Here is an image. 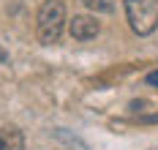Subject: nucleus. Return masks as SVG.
Wrapping results in <instances>:
<instances>
[{"label":"nucleus","mask_w":158,"mask_h":150,"mask_svg":"<svg viewBox=\"0 0 158 150\" xmlns=\"http://www.w3.org/2000/svg\"><path fill=\"white\" fill-rule=\"evenodd\" d=\"M35 27H38V38L41 44H57L63 35V25H65V6L63 0H44L35 17Z\"/></svg>","instance_id":"1"},{"label":"nucleus","mask_w":158,"mask_h":150,"mask_svg":"<svg viewBox=\"0 0 158 150\" xmlns=\"http://www.w3.org/2000/svg\"><path fill=\"white\" fill-rule=\"evenodd\" d=\"M126 17L136 35H150L158 27V0H126Z\"/></svg>","instance_id":"2"},{"label":"nucleus","mask_w":158,"mask_h":150,"mask_svg":"<svg viewBox=\"0 0 158 150\" xmlns=\"http://www.w3.org/2000/svg\"><path fill=\"white\" fill-rule=\"evenodd\" d=\"M68 30H71V35H74L77 41H90V38L98 35L101 25H98L93 17H74L71 25H68Z\"/></svg>","instance_id":"3"},{"label":"nucleus","mask_w":158,"mask_h":150,"mask_svg":"<svg viewBox=\"0 0 158 150\" xmlns=\"http://www.w3.org/2000/svg\"><path fill=\"white\" fill-rule=\"evenodd\" d=\"M0 150H25V136L19 128H0Z\"/></svg>","instance_id":"4"},{"label":"nucleus","mask_w":158,"mask_h":150,"mask_svg":"<svg viewBox=\"0 0 158 150\" xmlns=\"http://www.w3.org/2000/svg\"><path fill=\"white\" fill-rule=\"evenodd\" d=\"M85 6L93 8V11H112V8H114L112 0H85Z\"/></svg>","instance_id":"5"},{"label":"nucleus","mask_w":158,"mask_h":150,"mask_svg":"<svg viewBox=\"0 0 158 150\" xmlns=\"http://www.w3.org/2000/svg\"><path fill=\"white\" fill-rule=\"evenodd\" d=\"M147 85H156L158 87V71H150V74H147Z\"/></svg>","instance_id":"6"},{"label":"nucleus","mask_w":158,"mask_h":150,"mask_svg":"<svg viewBox=\"0 0 158 150\" xmlns=\"http://www.w3.org/2000/svg\"><path fill=\"white\" fill-rule=\"evenodd\" d=\"M6 60H8V52H6V49H3V47H0V66H3Z\"/></svg>","instance_id":"7"}]
</instances>
